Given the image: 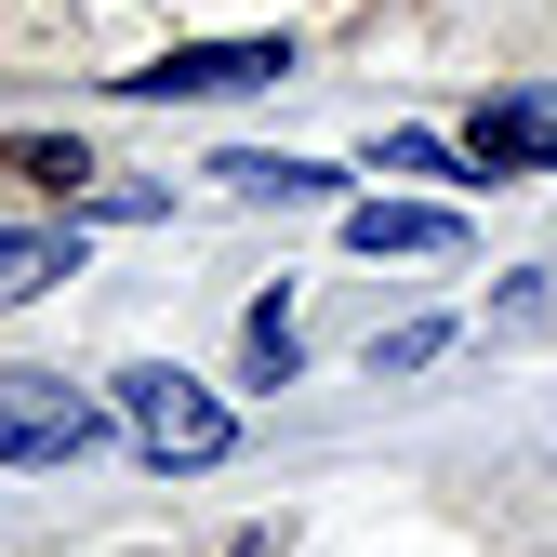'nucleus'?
Returning <instances> with one entry per match:
<instances>
[{
	"label": "nucleus",
	"mask_w": 557,
	"mask_h": 557,
	"mask_svg": "<svg viewBox=\"0 0 557 557\" xmlns=\"http://www.w3.org/2000/svg\"><path fill=\"white\" fill-rule=\"evenodd\" d=\"M107 411H120V438L147 451V465H226V438H239V411L199 385V372H173V359H133L120 385H107Z\"/></svg>",
	"instance_id": "nucleus-1"
},
{
	"label": "nucleus",
	"mask_w": 557,
	"mask_h": 557,
	"mask_svg": "<svg viewBox=\"0 0 557 557\" xmlns=\"http://www.w3.org/2000/svg\"><path fill=\"white\" fill-rule=\"evenodd\" d=\"M265 81H293V40H173L160 66H120L107 94H133V107H199V94H265Z\"/></svg>",
	"instance_id": "nucleus-2"
},
{
	"label": "nucleus",
	"mask_w": 557,
	"mask_h": 557,
	"mask_svg": "<svg viewBox=\"0 0 557 557\" xmlns=\"http://www.w3.org/2000/svg\"><path fill=\"white\" fill-rule=\"evenodd\" d=\"M107 438V398L66 372H0V465H81Z\"/></svg>",
	"instance_id": "nucleus-3"
},
{
	"label": "nucleus",
	"mask_w": 557,
	"mask_h": 557,
	"mask_svg": "<svg viewBox=\"0 0 557 557\" xmlns=\"http://www.w3.org/2000/svg\"><path fill=\"white\" fill-rule=\"evenodd\" d=\"M213 173H226V199H278V213H319V199H345L332 160H278V147H226Z\"/></svg>",
	"instance_id": "nucleus-4"
},
{
	"label": "nucleus",
	"mask_w": 557,
	"mask_h": 557,
	"mask_svg": "<svg viewBox=\"0 0 557 557\" xmlns=\"http://www.w3.org/2000/svg\"><path fill=\"white\" fill-rule=\"evenodd\" d=\"M345 239L359 252H465V226L438 199H345Z\"/></svg>",
	"instance_id": "nucleus-5"
},
{
	"label": "nucleus",
	"mask_w": 557,
	"mask_h": 557,
	"mask_svg": "<svg viewBox=\"0 0 557 557\" xmlns=\"http://www.w3.org/2000/svg\"><path fill=\"white\" fill-rule=\"evenodd\" d=\"M465 160L492 173V186H505V173H544V160H557V107H478Z\"/></svg>",
	"instance_id": "nucleus-6"
},
{
	"label": "nucleus",
	"mask_w": 557,
	"mask_h": 557,
	"mask_svg": "<svg viewBox=\"0 0 557 557\" xmlns=\"http://www.w3.org/2000/svg\"><path fill=\"white\" fill-rule=\"evenodd\" d=\"M53 278H81V239H66V226H0V319L40 306Z\"/></svg>",
	"instance_id": "nucleus-7"
},
{
	"label": "nucleus",
	"mask_w": 557,
	"mask_h": 557,
	"mask_svg": "<svg viewBox=\"0 0 557 557\" xmlns=\"http://www.w3.org/2000/svg\"><path fill=\"white\" fill-rule=\"evenodd\" d=\"M372 173H425V186H492V173H478V160L451 147V133H385V147H372Z\"/></svg>",
	"instance_id": "nucleus-8"
},
{
	"label": "nucleus",
	"mask_w": 557,
	"mask_h": 557,
	"mask_svg": "<svg viewBox=\"0 0 557 557\" xmlns=\"http://www.w3.org/2000/svg\"><path fill=\"white\" fill-rule=\"evenodd\" d=\"M14 173L53 186V199H81V186H94V160H81V147H53V133H14Z\"/></svg>",
	"instance_id": "nucleus-9"
},
{
	"label": "nucleus",
	"mask_w": 557,
	"mask_h": 557,
	"mask_svg": "<svg viewBox=\"0 0 557 557\" xmlns=\"http://www.w3.org/2000/svg\"><path fill=\"white\" fill-rule=\"evenodd\" d=\"M252 372L293 385V306H252Z\"/></svg>",
	"instance_id": "nucleus-10"
},
{
	"label": "nucleus",
	"mask_w": 557,
	"mask_h": 557,
	"mask_svg": "<svg viewBox=\"0 0 557 557\" xmlns=\"http://www.w3.org/2000/svg\"><path fill=\"white\" fill-rule=\"evenodd\" d=\"M438 345H451L438 319H411V332H385V345H372V372H425V359H438Z\"/></svg>",
	"instance_id": "nucleus-11"
}]
</instances>
